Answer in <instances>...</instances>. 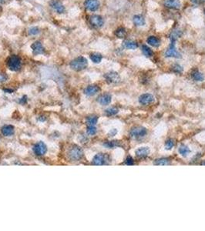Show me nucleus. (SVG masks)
<instances>
[{"mask_svg": "<svg viewBox=\"0 0 205 231\" xmlns=\"http://www.w3.org/2000/svg\"><path fill=\"white\" fill-rule=\"evenodd\" d=\"M2 133L6 136H10L14 133V127L11 125H6L2 128Z\"/></svg>", "mask_w": 205, "mask_h": 231, "instance_id": "19", "label": "nucleus"}, {"mask_svg": "<svg viewBox=\"0 0 205 231\" xmlns=\"http://www.w3.org/2000/svg\"><path fill=\"white\" fill-rule=\"evenodd\" d=\"M123 47L127 49H136L138 47V44L136 42L131 40H126L123 43Z\"/></svg>", "mask_w": 205, "mask_h": 231, "instance_id": "20", "label": "nucleus"}, {"mask_svg": "<svg viewBox=\"0 0 205 231\" xmlns=\"http://www.w3.org/2000/svg\"><path fill=\"white\" fill-rule=\"evenodd\" d=\"M84 6L88 10L94 12L99 9V2L98 0H86L84 2Z\"/></svg>", "mask_w": 205, "mask_h": 231, "instance_id": "9", "label": "nucleus"}, {"mask_svg": "<svg viewBox=\"0 0 205 231\" xmlns=\"http://www.w3.org/2000/svg\"><path fill=\"white\" fill-rule=\"evenodd\" d=\"M83 155V153L81 148L76 146L71 148L70 152H69V156H70V159L74 160V161H78V160H80L82 158Z\"/></svg>", "mask_w": 205, "mask_h": 231, "instance_id": "4", "label": "nucleus"}, {"mask_svg": "<svg viewBox=\"0 0 205 231\" xmlns=\"http://www.w3.org/2000/svg\"><path fill=\"white\" fill-rule=\"evenodd\" d=\"M87 132L88 134L94 135L96 133V128L95 127V126H88Z\"/></svg>", "mask_w": 205, "mask_h": 231, "instance_id": "32", "label": "nucleus"}, {"mask_svg": "<svg viewBox=\"0 0 205 231\" xmlns=\"http://www.w3.org/2000/svg\"><path fill=\"white\" fill-rule=\"evenodd\" d=\"M179 153H180V154H181L183 157H187V156L191 153V150H190V149L187 146H185V145H181V146L179 147Z\"/></svg>", "mask_w": 205, "mask_h": 231, "instance_id": "26", "label": "nucleus"}, {"mask_svg": "<svg viewBox=\"0 0 205 231\" xmlns=\"http://www.w3.org/2000/svg\"><path fill=\"white\" fill-rule=\"evenodd\" d=\"M72 70L75 71H81V70H85L88 66V61L83 56H79L73 59L70 64Z\"/></svg>", "mask_w": 205, "mask_h": 231, "instance_id": "1", "label": "nucleus"}, {"mask_svg": "<svg viewBox=\"0 0 205 231\" xmlns=\"http://www.w3.org/2000/svg\"><path fill=\"white\" fill-rule=\"evenodd\" d=\"M126 164L128 165V166H131V165H133V160L132 157H128L127 158H126Z\"/></svg>", "mask_w": 205, "mask_h": 231, "instance_id": "35", "label": "nucleus"}, {"mask_svg": "<svg viewBox=\"0 0 205 231\" xmlns=\"http://www.w3.org/2000/svg\"><path fill=\"white\" fill-rule=\"evenodd\" d=\"M90 22L94 28H101L104 23L103 19L100 16L98 15H93V16H90Z\"/></svg>", "mask_w": 205, "mask_h": 231, "instance_id": "5", "label": "nucleus"}, {"mask_svg": "<svg viewBox=\"0 0 205 231\" xmlns=\"http://www.w3.org/2000/svg\"><path fill=\"white\" fill-rule=\"evenodd\" d=\"M192 78L197 82H202L204 79V76L199 71H194L192 73Z\"/></svg>", "mask_w": 205, "mask_h": 231, "instance_id": "25", "label": "nucleus"}, {"mask_svg": "<svg viewBox=\"0 0 205 231\" xmlns=\"http://www.w3.org/2000/svg\"><path fill=\"white\" fill-rule=\"evenodd\" d=\"M0 11H1V8H0Z\"/></svg>", "mask_w": 205, "mask_h": 231, "instance_id": "40", "label": "nucleus"}, {"mask_svg": "<svg viewBox=\"0 0 205 231\" xmlns=\"http://www.w3.org/2000/svg\"><path fill=\"white\" fill-rule=\"evenodd\" d=\"M99 91V86L95 85H89L87 86V88L84 90V93L86 95L89 96V97H91V96H94L95 94L97 93Z\"/></svg>", "mask_w": 205, "mask_h": 231, "instance_id": "15", "label": "nucleus"}, {"mask_svg": "<svg viewBox=\"0 0 205 231\" xmlns=\"http://www.w3.org/2000/svg\"><path fill=\"white\" fill-rule=\"evenodd\" d=\"M104 77L109 83H118L120 81V76L116 72H110L106 73Z\"/></svg>", "mask_w": 205, "mask_h": 231, "instance_id": "7", "label": "nucleus"}, {"mask_svg": "<svg viewBox=\"0 0 205 231\" xmlns=\"http://www.w3.org/2000/svg\"><path fill=\"white\" fill-rule=\"evenodd\" d=\"M115 36L117 37V38L120 39H123L126 37V31L124 28H117V30L115 31Z\"/></svg>", "mask_w": 205, "mask_h": 231, "instance_id": "23", "label": "nucleus"}, {"mask_svg": "<svg viewBox=\"0 0 205 231\" xmlns=\"http://www.w3.org/2000/svg\"><path fill=\"white\" fill-rule=\"evenodd\" d=\"M150 149L147 146H143V147H140L136 150L135 153L137 157H146L150 154Z\"/></svg>", "mask_w": 205, "mask_h": 231, "instance_id": "17", "label": "nucleus"}, {"mask_svg": "<svg viewBox=\"0 0 205 231\" xmlns=\"http://www.w3.org/2000/svg\"><path fill=\"white\" fill-rule=\"evenodd\" d=\"M202 165H205V160L203 162V163H202Z\"/></svg>", "mask_w": 205, "mask_h": 231, "instance_id": "39", "label": "nucleus"}, {"mask_svg": "<svg viewBox=\"0 0 205 231\" xmlns=\"http://www.w3.org/2000/svg\"><path fill=\"white\" fill-rule=\"evenodd\" d=\"M164 6L168 9H178L181 6L180 0H164Z\"/></svg>", "mask_w": 205, "mask_h": 231, "instance_id": "10", "label": "nucleus"}, {"mask_svg": "<svg viewBox=\"0 0 205 231\" xmlns=\"http://www.w3.org/2000/svg\"><path fill=\"white\" fill-rule=\"evenodd\" d=\"M90 59L94 63H99L102 60V56L101 54L98 53V52H93V53L90 54Z\"/></svg>", "mask_w": 205, "mask_h": 231, "instance_id": "22", "label": "nucleus"}, {"mask_svg": "<svg viewBox=\"0 0 205 231\" xmlns=\"http://www.w3.org/2000/svg\"><path fill=\"white\" fill-rule=\"evenodd\" d=\"M7 66L12 71H18L21 68V59L18 55H13L9 58Z\"/></svg>", "mask_w": 205, "mask_h": 231, "instance_id": "2", "label": "nucleus"}, {"mask_svg": "<svg viewBox=\"0 0 205 231\" xmlns=\"http://www.w3.org/2000/svg\"><path fill=\"white\" fill-rule=\"evenodd\" d=\"M32 49H33V55H41V54L44 53V48H43V45L41 44L40 42H35L31 46Z\"/></svg>", "mask_w": 205, "mask_h": 231, "instance_id": "11", "label": "nucleus"}, {"mask_svg": "<svg viewBox=\"0 0 205 231\" xmlns=\"http://www.w3.org/2000/svg\"><path fill=\"white\" fill-rule=\"evenodd\" d=\"M171 70L174 72V73H181L183 72V68H182L181 66L178 65V64H174V65L171 66Z\"/></svg>", "mask_w": 205, "mask_h": 231, "instance_id": "30", "label": "nucleus"}, {"mask_svg": "<svg viewBox=\"0 0 205 231\" xmlns=\"http://www.w3.org/2000/svg\"><path fill=\"white\" fill-rule=\"evenodd\" d=\"M142 52L143 53H144V55L147 57L152 56L153 54V52L152 51V49H150V47H148L147 46H146V45H144V46H142Z\"/></svg>", "mask_w": 205, "mask_h": 231, "instance_id": "27", "label": "nucleus"}, {"mask_svg": "<svg viewBox=\"0 0 205 231\" xmlns=\"http://www.w3.org/2000/svg\"><path fill=\"white\" fill-rule=\"evenodd\" d=\"M170 160L167 158H161L155 160L153 164L157 165V166H167V165L170 164Z\"/></svg>", "mask_w": 205, "mask_h": 231, "instance_id": "24", "label": "nucleus"}, {"mask_svg": "<svg viewBox=\"0 0 205 231\" xmlns=\"http://www.w3.org/2000/svg\"><path fill=\"white\" fill-rule=\"evenodd\" d=\"M153 100H154V97H153V95H151L150 93L143 94L139 98L140 103L142 105L150 104L151 103H153Z\"/></svg>", "mask_w": 205, "mask_h": 231, "instance_id": "13", "label": "nucleus"}, {"mask_svg": "<svg viewBox=\"0 0 205 231\" xmlns=\"http://www.w3.org/2000/svg\"><path fill=\"white\" fill-rule=\"evenodd\" d=\"M111 99L112 98H111V96L110 94H102L100 97H98L97 102L102 106H106V105L110 103Z\"/></svg>", "mask_w": 205, "mask_h": 231, "instance_id": "16", "label": "nucleus"}, {"mask_svg": "<svg viewBox=\"0 0 205 231\" xmlns=\"http://www.w3.org/2000/svg\"><path fill=\"white\" fill-rule=\"evenodd\" d=\"M105 112H106V114L107 116H114L118 112V109H117V108H114V107L109 108V109H106Z\"/></svg>", "mask_w": 205, "mask_h": 231, "instance_id": "29", "label": "nucleus"}, {"mask_svg": "<svg viewBox=\"0 0 205 231\" xmlns=\"http://www.w3.org/2000/svg\"><path fill=\"white\" fill-rule=\"evenodd\" d=\"M117 145H118V143H117V141H111V142H108L104 144V146H107L108 148H114Z\"/></svg>", "mask_w": 205, "mask_h": 231, "instance_id": "34", "label": "nucleus"}, {"mask_svg": "<svg viewBox=\"0 0 205 231\" xmlns=\"http://www.w3.org/2000/svg\"><path fill=\"white\" fill-rule=\"evenodd\" d=\"M147 134V130L146 128L142 127H137L133 129L130 132V135L133 138H141L144 137Z\"/></svg>", "mask_w": 205, "mask_h": 231, "instance_id": "6", "label": "nucleus"}, {"mask_svg": "<svg viewBox=\"0 0 205 231\" xmlns=\"http://www.w3.org/2000/svg\"><path fill=\"white\" fill-rule=\"evenodd\" d=\"M39 33H40V29H39V28H37V27H33V28H29V35L35 36Z\"/></svg>", "mask_w": 205, "mask_h": 231, "instance_id": "33", "label": "nucleus"}, {"mask_svg": "<svg viewBox=\"0 0 205 231\" xmlns=\"http://www.w3.org/2000/svg\"><path fill=\"white\" fill-rule=\"evenodd\" d=\"M7 76L4 74H0V82H4L6 80Z\"/></svg>", "mask_w": 205, "mask_h": 231, "instance_id": "37", "label": "nucleus"}, {"mask_svg": "<svg viewBox=\"0 0 205 231\" xmlns=\"http://www.w3.org/2000/svg\"><path fill=\"white\" fill-rule=\"evenodd\" d=\"M50 6L55 11H56L58 13H63L65 12V7L63 6V4L59 1L52 0L50 2Z\"/></svg>", "mask_w": 205, "mask_h": 231, "instance_id": "14", "label": "nucleus"}, {"mask_svg": "<svg viewBox=\"0 0 205 231\" xmlns=\"http://www.w3.org/2000/svg\"><path fill=\"white\" fill-rule=\"evenodd\" d=\"M171 43L170 45V47L167 49L165 52V56L166 57H172V58H177V59H180L181 57L180 52L176 49L175 47V40H170Z\"/></svg>", "mask_w": 205, "mask_h": 231, "instance_id": "3", "label": "nucleus"}, {"mask_svg": "<svg viewBox=\"0 0 205 231\" xmlns=\"http://www.w3.org/2000/svg\"><path fill=\"white\" fill-rule=\"evenodd\" d=\"M174 146V141L173 139H168L165 143L166 150H171Z\"/></svg>", "mask_w": 205, "mask_h": 231, "instance_id": "31", "label": "nucleus"}, {"mask_svg": "<svg viewBox=\"0 0 205 231\" xmlns=\"http://www.w3.org/2000/svg\"><path fill=\"white\" fill-rule=\"evenodd\" d=\"M133 22L134 25L137 26H142V25H145V19H144V16L141 15H136L133 16Z\"/></svg>", "mask_w": 205, "mask_h": 231, "instance_id": "18", "label": "nucleus"}, {"mask_svg": "<svg viewBox=\"0 0 205 231\" xmlns=\"http://www.w3.org/2000/svg\"><path fill=\"white\" fill-rule=\"evenodd\" d=\"M191 2L194 4H202L205 2V0H191Z\"/></svg>", "mask_w": 205, "mask_h": 231, "instance_id": "36", "label": "nucleus"}, {"mask_svg": "<svg viewBox=\"0 0 205 231\" xmlns=\"http://www.w3.org/2000/svg\"><path fill=\"white\" fill-rule=\"evenodd\" d=\"M98 121V118L97 116H90V117L87 118V123L88 124V126H95L96 124Z\"/></svg>", "mask_w": 205, "mask_h": 231, "instance_id": "28", "label": "nucleus"}, {"mask_svg": "<svg viewBox=\"0 0 205 231\" xmlns=\"http://www.w3.org/2000/svg\"><path fill=\"white\" fill-rule=\"evenodd\" d=\"M147 43L153 47H158L161 45V40L156 36H150L147 39Z\"/></svg>", "mask_w": 205, "mask_h": 231, "instance_id": "21", "label": "nucleus"}, {"mask_svg": "<svg viewBox=\"0 0 205 231\" xmlns=\"http://www.w3.org/2000/svg\"><path fill=\"white\" fill-rule=\"evenodd\" d=\"M117 130H115V129H114V130H112L110 132L109 135L110 136H115L116 134H117Z\"/></svg>", "mask_w": 205, "mask_h": 231, "instance_id": "38", "label": "nucleus"}, {"mask_svg": "<svg viewBox=\"0 0 205 231\" xmlns=\"http://www.w3.org/2000/svg\"><path fill=\"white\" fill-rule=\"evenodd\" d=\"M33 151L38 156H43L47 151V147H46V144L43 142H39L37 143L33 147Z\"/></svg>", "mask_w": 205, "mask_h": 231, "instance_id": "8", "label": "nucleus"}, {"mask_svg": "<svg viewBox=\"0 0 205 231\" xmlns=\"http://www.w3.org/2000/svg\"><path fill=\"white\" fill-rule=\"evenodd\" d=\"M106 156L103 153H98L94 157L93 160V164L96 166H100V165L106 164Z\"/></svg>", "mask_w": 205, "mask_h": 231, "instance_id": "12", "label": "nucleus"}]
</instances>
